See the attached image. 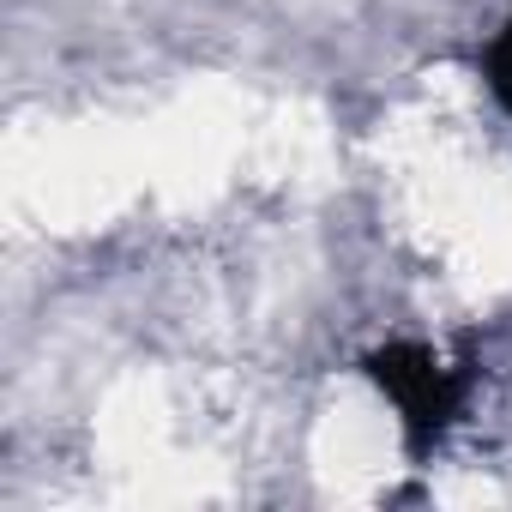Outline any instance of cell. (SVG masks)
<instances>
[{"label": "cell", "mask_w": 512, "mask_h": 512, "mask_svg": "<svg viewBox=\"0 0 512 512\" xmlns=\"http://www.w3.org/2000/svg\"><path fill=\"white\" fill-rule=\"evenodd\" d=\"M320 470L344 494H368L392 470V422L380 404H344L320 428Z\"/></svg>", "instance_id": "cell-1"}]
</instances>
